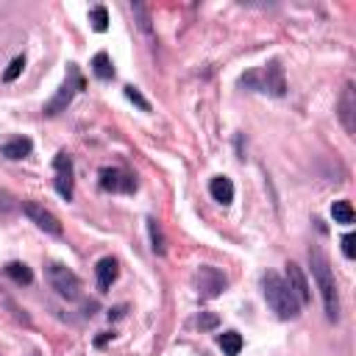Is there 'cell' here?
I'll return each instance as SVG.
<instances>
[{
  "instance_id": "cell-1",
  "label": "cell",
  "mask_w": 356,
  "mask_h": 356,
  "mask_svg": "<svg viewBox=\"0 0 356 356\" xmlns=\"http://www.w3.org/2000/svg\"><path fill=\"white\" fill-rule=\"evenodd\" d=\"M309 265H312V276L317 281V290H320V298L326 306V317L331 323H337L339 320V292H337V281H334V267L320 248L309 251Z\"/></svg>"
},
{
  "instance_id": "cell-2",
  "label": "cell",
  "mask_w": 356,
  "mask_h": 356,
  "mask_svg": "<svg viewBox=\"0 0 356 356\" xmlns=\"http://www.w3.org/2000/svg\"><path fill=\"white\" fill-rule=\"evenodd\" d=\"M262 287H265L267 306H270L281 320H295V317L301 314V303H298L295 292L287 287V281H284L278 273H265Z\"/></svg>"
},
{
  "instance_id": "cell-3",
  "label": "cell",
  "mask_w": 356,
  "mask_h": 356,
  "mask_svg": "<svg viewBox=\"0 0 356 356\" xmlns=\"http://www.w3.org/2000/svg\"><path fill=\"white\" fill-rule=\"evenodd\" d=\"M240 84L248 87V89H256V92H267L273 98L287 95V78H284V67L278 62H270V64H265L259 70L245 73L240 78Z\"/></svg>"
},
{
  "instance_id": "cell-4",
  "label": "cell",
  "mask_w": 356,
  "mask_h": 356,
  "mask_svg": "<svg viewBox=\"0 0 356 356\" xmlns=\"http://www.w3.org/2000/svg\"><path fill=\"white\" fill-rule=\"evenodd\" d=\"M84 87H87V81L81 78L78 67H75V64H70V70H67V81L59 87V92H56V95L45 103V109H42V112H45V117H56V114H62Z\"/></svg>"
},
{
  "instance_id": "cell-5",
  "label": "cell",
  "mask_w": 356,
  "mask_h": 356,
  "mask_svg": "<svg viewBox=\"0 0 356 356\" xmlns=\"http://www.w3.org/2000/svg\"><path fill=\"white\" fill-rule=\"evenodd\" d=\"M48 281H51V287H53L62 298H67V301L78 298V292H81V281H78V276H75L70 267L59 265V262H53V265L48 267Z\"/></svg>"
},
{
  "instance_id": "cell-6",
  "label": "cell",
  "mask_w": 356,
  "mask_h": 356,
  "mask_svg": "<svg viewBox=\"0 0 356 356\" xmlns=\"http://www.w3.org/2000/svg\"><path fill=\"white\" fill-rule=\"evenodd\" d=\"M23 212L28 215V220H31L39 231H45V234H51V237H62V234H64V229H62L59 217H56L51 209H45L42 204L28 201V204H23Z\"/></svg>"
},
{
  "instance_id": "cell-7",
  "label": "cell",
  "mask_w": 356,
  "mask_h": 356,
  "mask_svg": "<svg viewBox=\"0 0 356 356\" xmlns=\"http://www.w3.org/2000/svg\"><path fill=\"white\" fill-rule=\"evenodd\" d=\"M53 170H56V193L64 198V201H73V193H75V181H73V159L62 150L56 153L53 159Z\"/></svg>"
},
{
  "instance_id": "cell-8",
  "label": "cell",
  "mask_w": 356,
  "mask_h": 356,
  "mask_svg": "<svg viewBox=\"0 0 356 356\" xmlns=\"http://www.w3.org/2000/svg\"><path fill=\"white\" fill-rule=\"evenodd\" d=\"M100 190H106V193H134L136 178L131 172L117 170V167H103L100 170Z\"/></svg>"
},
{
  "instance_id": "cell-9",
  "label": "cell",
  "mask_w": 356,
  "mask_h": 356,
  "mask_svg": "<svg viewBox=\"0 0 356 356\" xmlns=\"http://www.w3.org/2000/svg\"><path fill=\"white\" fill-rule=\"evenodd\" d=\"M198 290L204 298H217L223 290H226V276L217 270V267H209L204 265L198 270Z\"/></svg>"
},
{
  "instance_id": "cell-10",
  "label": "cell",
  "mask_w": 356,
  "mask_h": 356,
  "mask_svg": "<svg viewBox=\"0 0 356 356\" xmlns=\"http://www.w3.org/2000/svg\"><path fill=\"white\" fill-rule=\"evenodd\" d=\"M287 287L295 292V298H298V303H309V298H312V292H309V281H306V276H303V270L295 265V262H287Z\"/></svg>"
},
{
  "instance_id": "cell-11",
  "label": "cell",
  "mask_w": 356,
  "mask_h": 356,
  "mask_svg": "<svg viewBox=\"0 0 356 356\" xmlns=\"http://www.w3.org/2000/svg\"><path fill=\"white\" fill-rule=\"evenodd\" d=\"M353 114H356L353 84H345L342 98H339V120H342V125H345V131H348V134H353V131H356V120H353Z\"/></svg>"
},
{
  "instance_id": "cell-12",
  "label": "cell",
  "mask_w": 356,
  "mask_h": 356,
  "mask_svg": "<svg viewBox=\"0 0 356 356\" xmlns=\"http://www.w3.org/2000/svg\"><path fill=\"white\" fill-rule=\"evenodd\" d=\"M31 150H34V142H31L28 136H15V139H9V142L0 145V156H6V159H12V161L31 156Z\"/></svg>"
},
{
  "instance_id": "cell-13",
  "label": "cell",
  "mask_w": 356,
  "mask_h": 356,
  "mask_svg": "<svg viewBox=\"0 0 356 356\" xmlns=\"http://www.w3.org/2000/svg\"><path fill=\"white\" fill-rule=\"evenodd\" d=\"M209 193H212V198L220 206H229L234 201V181H231V178H226V175H215L212 184H209Z\"/></svg>"
},
{
  "instance_id": "cell-14",
  "label": "cell",
  "mask_w": 356,
  "mask_h": 356,
  "mask_svg": "<svg viewBox=\"0 0 356 356\" xmlns=\"http://www.w3.org/2000/svg\"><path fill=\"white\" fill-rule=\"evenodd\" d=\"M95 273H98V287H100V292H106V290H112V284L117 281L120 265H117V259H100L98 267H95Z\"/></svg>"
},
{
  "instance_id": "cell-15",
  "label": "cell",
  "mask_w": 356,
  "mask_h": 356,
  "mask_svg": "<svg viewBox=\"0 0 356 356\" xmlns=\"http://www.w3.org/2000/svg\"><path fill=\"white\" fill-rule=\"evenodd\" d=\"M92 73L100 78V81H112L114 78V64H112V59H109V53H95V59H92Z\"/></svg>"
},
{
  "instance_id": "cell-16",
  "label": "cell",
  "mask_w": 356,
  "mask_h": 356,
  "mask_svg": "<svg viewBox=\"0 0 356 356\" xmlns=\"http://www.w3.org/2000/svg\"><path fill=\"white\" fill-rule=\"evenodd\" d=\"M217 345L223 348L226 356H240V350H242V337H240L237 331H223V334L217 337Z\"/></svg>"
},
{
  "instance_id": "cell-17",
  "label": "cell",
  "mask_w": 356,
  "mask_h": 356,
  "mask_svg": "<svg viewBox=\"0 0 356 356\" xmlns=\"http://www.w3.org/2000/svg\"><path fill=\"white\" fill-rule=\"evenodd\" d=\"M331 217H334V223L350 226V223L356 220V212H353L350 201H334V206H331Z\"/></svg>"
},
{
  "instance_id": "cell-18",
  "label": "cell",
  "mask_w": 356,
  "mask_h": 356,
  "mask_svg": "<svg viewBox=\"0 0 356 356\" xmlns=\"http://www.w3.org/2000/svg\"><path fill=\"white\" fill-rule=\"evenodd\" d=\"M6 276H9L12 281H17V284H31V281H34L31 267L23 265V262H9V265H6Z\"/></svg>"
},
{
  "instance_id": "cell-19",
  "label": "cell",
  "mask_w": 356,
  "mask_h": 356,
  "mask_svg": "<svg viewBox=\"0 0 356 356\" xmlns=\"http://www.w3.org/2000/svg\"><path fill=\"white\" fill-rule=\"evenodd\" d=\"M89 23H92V28H95L98 34H103V31L109 28V12H106V6L89 9Z\"/></svg>"
},
{
  "instance_id": "cell-20",
  "label": "cell",
  "mask_w": 356,
  "mask_h": 356,
  "mask_svg": "<svg viewBox=\"0 0 356 356\" xmlns=\"http://www.w3.org/2000/svg\"><path fill=\"white\" fill-rule=\"evenodd\" d=\"M17 209H20L17 198H15L9 190H0V217H9V215H15Z\"/></svg>"
},
{
  "instance_id": "cell-21",
  "label": "cell",
  "mask_w": 356,
  "mask_h": 356,
  "mask_svg": "<svg viewBox=\"0 0 356 356\" xmlns=\"http://www.w3.org/2000/svg\"><path fill=\"white\" fill-rule=\"evenodd\" d=\"M148 231H150V248H153V253H164V237H161V229H159V223L156 220H148Z\"/></svg>"
},
{
  "instance_id": "cell-22",
  "label": "cell",
  "mask_w": 356,
  "mask_h": 356,
  "mask_svg": "<svg viewBox=\"0 0 356 356\" xmlns=\"http://www.w3.org/2000/svg\"><path fill=\"white\" fill-rule=\"evenodd\" d=\"M23 70H26V56H17V59H15L12 64H9V70L3 73V81H6V84H12V81H17Z\"/></svg>"
},
{
  "instance_id": "cell-23",
  "label": "cell",
  "mask_w": 356,
  "mask_h": 356,
  "mask_svg": "<svg viewBox=\"0 0 356 356\" xmlns=\"http://www.w3.org/2000/svg\"><path fill=\"white\" fill-rule=\"evenodd\" d=\"M125 98H128L131 103H136V106H139L142 112H150V103H148V100L142 98V92H139L136 87H125Z\"/></svg>"
},
{
  "instance_id": "cell-24",
  "label": "cell",
  "mask_w": 356,
  "mask_h": 356,
  "mask_svg": "<svg viewBox=\"0 0 356 356\" xmlns=\"http://www.w3.org/2000/svg\"><path fill=\"white\" fill-rule=\"evenodd\" d=\"M342 253H345V259H353L356 256V237L353 234H345L342 237Z\"/></svg>"
},
{
  "instance_id": "cell-25",
  "label": "cell",
  "mask_w": 356,
  "mask_h": 356,
  "mask_svg": "<svg viewBox=\"0 0 356 356\" xmlns=\"http://www.w3.org/2000/svg\"><path fill=\"white\" fill-rule=\"evenodd\" d=\"M131 9H134V12L139 15V17H142V23H139V28H142L145 34H150V20H148V9H145V6H139V3H134Z\"/></svg>"
},
{
  "instance_id": "cell-26",
  "label": "cell",
  "mask_w": 356,
  "mask_h": 356,
  "mask_svg": "<svg viewBox=\"0 0 356 356\" xmlns=\"http://www.w3.org/2000/svg\"><path fill=\"white\" fill-rule=\"evenodd\" d=\"M215 323H217V317H212V314H206V317L201 320V326H204V328H212Z\"/></svg>"
}]
</instances>
